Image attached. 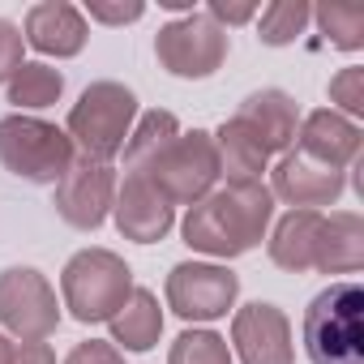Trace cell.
<instances>
[{"label":"cell","instance_id":"obj_25","mask_svg":"<svg viewBox=\"0 0 364 364\" xmlns=\"http://www.w3.org/2000/svg\"><path fill=\"white\" fill-rule=\"evenodd\" d=\"M330 103H334V112L347 116V120L364 116V69H360V65H347V69H338V73L330 77Z\"/></svg>","mask_w":364,"mask_h":364},{"label":"cell","instance_id":"obj_8","mask_svg":"<svg viewBox=\"0 0 364 364\" xmlns=\"http://www.w3.org/2000/svg\"><path fill=\"white\" fill-rule=\"evenodd\" d=\"M0 326L26 343H43L60 326V300L43 270L35 266L0 270Z\"/></svg>","mask_w":364,"mask_h":364},{"label":"cell","instance_id":"obj_16","mask_svg":"<svg viewBox=\"0 0 364 364\" xmlns=\"http://www.w3.org/2000/svg\"><path fill=\"white\" fill-rule=\"evenodd\" d=\"M240 129H249L266 154H287L291 141H296V124H300V107L287 90H253L236 116H232Z\"/></svg>","mask_w":364,"mask_h":364},{"label":"cell","instance_id":"obj_3","mask_svg":"<svg viewBox=\"0 0 364 364\" xmlns=\"http://www.w3.org/2000/svg\"><path fill=\"white\" fill-rule=\"evenodd\" d=\"M133 287L137 283H133L129 262L116 257L112 249H82L60 270V304L82 326L112 321L124 309V300L133 296Z\"/></svg>","mask_w":364,"mask_h":364},{"label":"cell","instance_id":"obj_26","mask_svg":"<svg viewBox=\"0 0 364 364\" xmlns=\"http://www.w3.org/2000/svg\"><path fill=\"white\" fill-rule=\"evenodd\" d=\"M22 48H26L22 26L9 22V18H0V86H9V77L22 69Z\"/></svg>","mask_w":364,"mask_h":364},{"label":"cell","instance_id":"obj_22","mask_svg":"<svg viewBox=\"0 0 364 364\" xmlns=\"http://www.w3.org/2000/svg\"><path fill=\"white\" fill-rule=\"evenodd\" d=\"M313 22L309 0H274L257 14V39L266 48H287L304 35V26Z\"/></svg>","mask_w":364,"mask_h":364},{"label":"cell","instance_id":"obj_13","mask_svg":"<svg viewBox=\"0 0 364 364\" xmlns=\"http://www.w3.org/2000/svg\"><path fill=\"white\" fill-rule=\"evenodd\" d=\"M112 215H116V228L120 236L137 240V245H154L171 232L176 223V206L150 185L146 176L129 171L124 185H116V202H112Z\"/></svg>","mask_w":364,"mask_h":364},{"label":"cell","instance_id":"obj_1","mask_svg":"<svg viewBox=\"0 0 364 364\" xmlns=\"http://www.w3.org/2000/svg\"><path fill=\"white\" fill-rule=\"evenodd\" d=\"M270 215H274V198L262 180L257 185H232L228 180L223 189H210L202 202L189 206L180 232H185L189 249L228 262V257H240L266 240Z\"/></svg>","mask_w":364,"mask_h":364},{"label":"cell","instance_id":"obj_24","mask_svg":"<svg viewBox=\"0 0 364 364\" xmlns=\"http://www.w3.org/2000/svg\"><path fill=\"white\" fill-rule=\"evenodd\" d=\"M167 364H232V347L215 330H185L171 343Z\"/></svg>","mask_w":364,"mask_h":364},{"label":"cell","instance_id":"obj_17","mask_svg":"<svg viewBox=\"0 0 364 364\" xmlns=\"http://www.w3.org/2000/svg\"><path fill=\"white\" fill-rule=\"evenodd\" d=\"M321 236H326V215L321 210H287L274 223L270 236V262L279 270L304 274L321 266Z\"/></svg>","mask_w":364,"mask_h":364},{"label":"cell","instance_id":"obj_5","mask_svg":"<svg viewBox=\"0 0 364 364\" xmlns=\"http://www.w3.org/2000/svg\"><path fill=\"white\" fill-rule=\"evenodd\" d=\"M133 120H137V95L129 86H120V82H90L82 90V99L73 103L65 133H69L73 150H82L86 159L112 163L124 150V141L133 133Z\"/></svg>","mask_w":364,"mask_h":364},{"label":"cell","instance_id":"obj_10","mask_svg":"<svg viewBox=\"0 0 364 364\" xmlns=\"http://www.w3.org/2000/svg\"><path fill=\"white\" fill-rule=\"evenodd\" d=\"M112 202H116V167L103 163V159H86L77 154L69 163V171L60 176L56 185V215L77 228V232H95L103 228V219L112 215Z\"/></svg>","mask_w":364,"mask_h":364},{"label":"cell","instance_id":"obj_9","mask_svg":"<svg viewBox=\"0 0 364 364\" xmlns=\"http://www.w3.org/2000/svg\"><path fill=\"white\" fill-rule=\"evenodd\" d=\"M163 296H167V309L185 321H219L232 313L240 296V279L215 262H180L171 266Z\"/></svg>","mask_w":364,"mask_h":364},{"label":"cell","instance_id":"obj_7","mask_svg":"<svg viewBox=\"0 0 364 364\" xmlns=\"http://www.w3.org/2000/svg\"><path fill=\"white\" fill-rule=\"evenodd\" d=\"M232 52V35L210 18V14H185L159 31L154 39V56L159 65L171 73V77H189V82H202V77H215L223 69Z\"/></svg>","mask_w":364,"mask_h":364},{"label":"cell","instance_id":"obj_23","mask_svg":"<svg viewBox=\"0 0 364 364\" xmlns=\"http://www.w3.org/2000/svg\"><path fill=\"white\" fill-rule=\"evenodd\" d=\"M313 18L338 52H360L364 48V5L360 0H330V5L313 9Z\"/></svg>","mask_w":364,"mask_h":364},{"label":"cell","instance_id":"obj_27","mask_svg":"<svg viewBox=\"0 0 364 364\" xmlns=\"http://www.w3.org/2000/svg\"><path fill=\"white\" fill-rule=\"evenodd\" d=\"M65 364H124V351H120L116 343L86 338V343H77V347L65 355Z\"/></svg>","mask_w":364,"mask_h":364},{"label":"cell","instance_id":"obj_30","mask_svg":"<svg viewBox=\"0 0 364 364\" xmlns=\"http://www.w3.org/2000/svg\"><path fill=\"white\" fill-rule=\"evenodd\" d=\"M14 364H56V351L48 343H22L14 347Z\"/></svg>","mask_w":364,"mask_h":364},{"label":"cell","instance_id":"obj_15","mask_svg":"<svg viewBox=\"0 0 364 364\" xmlns=\"http://www.w3.org/2000/svg\"><path fill=\"white\" fill-rule=\"evenodd\" d=\"M22 39L43 52V56H56V60H69L86 48L90 31H86V18L77 5L69 0H43V5H31L26 9V22H22Z\"/></svg>","mask_w":364,"mask_h":364},{"label":"cell","instance_id":"obj_6","mask_svg":"<svg viewBox=\"0 0 364 364\" xmlns=\"http://www.w3.org/2000/svg\"><path fill=\"white\" fill-rule=\"evenodd\" d=\"M137 176H146L171 206H193V202H202L219 185V176H223L219 171L215 137L202 133V129L176 133L146 167H137Z\"/></svg>","mask_w":364,"mask_h":364},{"label":"cell","instance_id":"obj_11","mask_svg":"<svg viewBox=\"0 0 364 364\" xmlns=\"http://www.w3.org/2000/svg\"><path fill=\"white\" fill-rule=\"evenodd\" d=\"M347 189V171L326 167L309 154H300L296 146L287 154H279L274 171H270V198L291 202V210H321L334 206Z\"/></svg>","mask_w":364,"mask_h":364},{"label":"cell","instance_id":"obj_21","mask_svg":"<svg viewBox=\"0 0 364 364\" xmlns=\"http://www.w3.org/2000/svg\"><path fill=\"white\" fill-rule=\"evenodd\" d=\"M180 133V120L171 116V112H163V107H150V112H141V120H137V129L129 133V141H124V167L129 171H137V167H146L171 137Z\"/></svg>","mask_w":364,"mask_h":364},{"label":"cell","instance_id":"obj_2","mask_svg":"<svg viewBox=\"0 0 364 364\" xmlns=\"http://www.w3.org/2000/svg\"><path fill=\"white\" fill-rule=\"evenodd\" d=\"M313 364H364V291L343 279L317 291L300 321Z\"/></svg>","mask_w":364,"mask_h":364},{"label":"cell","instance_id":"obj_14","mask_svg":"<svg viewBox=\"0 0 364 364\" xmlns=\"http://www.w3.org/2000/svg\"><path fill=\"white\" fill-rule=\"evenodd\" d=\"M291 146H296L300 154H309V159L326 163V167L347 171V167H355V163H360L364 133H360V124H355V120L338 116L334 107H317V112H309V116L300 120V129H296V141H291Z\"/></svg>","mask_w":364,"mask_h":364},{"label":"cell","instance_id":"obj_28","mask_svg":"<svg viewBox=\"0 0 364 364\" xmlns=\"http://www.w3.org/2000/svg\"><path fill=\"white\" fill-rule=\"evenodd\" d=\"M141 14H146V5H137V0H129V5H103V0H90L82 18L107 22V26H124V22H137Z\"/></svg>","mask_w":364,"mask_h":364},{"label":"cell","instance_id":"obj_31","mask_svg":"<svg viewBox=\"0 0 364 364\" xmlns=\"http://www.w3.org/2000/svg\"><path fill=\"white\" fill-rule=\"evenodd\" d=\"M0 364H14V343L0 334Z\"/></svg>","mask_w":364,"mask_h":364},{"label":"cell","instance_id":"obj_19","mask_svg":"<svg viewBox=\"0 0 364 364\" xmlns=\"http://www.w3.org/2000/svg\"><path fill=\"white\" fill-rule=\"evenodd\" d=\"M364 266V223L351 210L326 215V236H321V274H355Z\"/></svg>","mask_w":364,"mask_h":364},{"label":"cell","instance_id":"obj_18","mask_svg":"<svg viewBox=\"0 0 364 364\" xmlns=\"http://www.w3.org/2000/svg\"><path fill=\"white\" fill-rule=\"evenodd\" d=\"M112 326V343L120 351H150L163 334V309L159 296L150 287H133V296L124 300V309L107 321Z\"/></svg>","mask_w":364,"mask_h":364},{"label":"cell","instance_id":"obj_4","mask_svg":"<svg viewBox=\"0 0 364 364\" xmlns=\"http://www.w3.org/2000/svg\"><path fill=\"white\" fill-rule=\"evenodd\" d=\"M77 159L73 141L65 129H56L43 116L9 112L0 120V167L9 176L26 180V185H60V176Z\"/></svg>","mask_w":364,"mask_h":364},{"label":"cell","instance_id":"obj_20","mask_svg":"<svg viewBox=\"0 0 364 364\" xmlns=\"http://www.w3.org/2000/svg\"><path fill=\"white\" fill-rule=\"evenodd\" d=\"M60 95H65V73L43 60H22V69L9 77V103L26 116L60 103Z\"/></svg>","mask_w":364,"mask_h":364},{"label":"cell","instance_id":"obj_12","mask_svg":"<svg viewBox=\"0 0 364 364\" xmlns=\"http://www.w3.org/2000/svg\"><path fill=\"white\" fill-rule=\"evenodd\" d=\"M232 347L240 364H291V321L283 309L253 300L232 317Z\"/></svg>","mask_w":364,"mask_h":364},{"label":"cell","instance_id":"obj_29","mask_svg":"<svg viewBox=\"0 0 364 364\" xmlns=\"http://www.w3.org/2000/svg\"><path fill=\"white\" fill-rule=\"evenodd\" d=\"M223 31L228 26H245V22H257L262 5H240V0H210V9H206Z\"/></svg>","mask_w":364,"mask_h":364}]
</instances>
